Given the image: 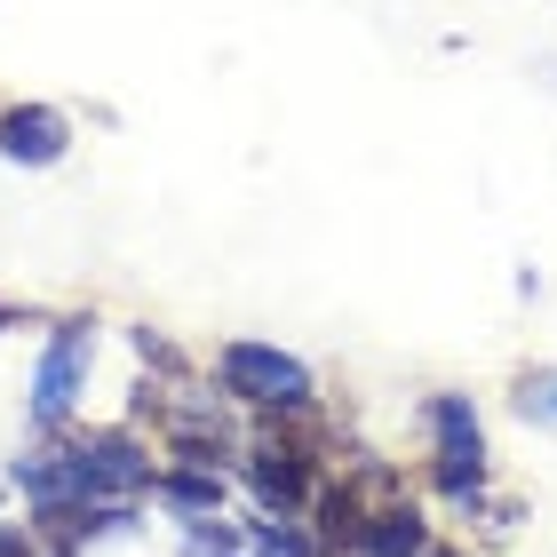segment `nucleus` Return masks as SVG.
Returning <instances> with one entry per match:
<instances>
[{"label": "nucleus", "mask_w": 557, "mask_h": 557, "mask_svg": "<svg viewBox=\"0 0 557 557\" xmlns=\"http://www.w3.org/2000/svg\"><path fill=\"white\" fill-rule=\"evenodd\" d=\"M247 486H256L263 518H295L302 502H311V454L295 438H278V430H263L256 454H247Z\"/></svg>", "instance_id": "20e7f679"}, {"label": "nucleus", "mask_w": 557, "mask_h": 557, "mask_svg": "<svg viewBox=\"0 0 557 557\" xmlns=\"http://www.w3.org/2000/svg\"><path fill=\"white\" fill-rule=\"evenodd\" d=\"M9 326H16V302H9V295H0V335H9Z\"/></svg>", "instance_id": "f8f14e48"}, {"label": "nucleus", "mask_w": 557, "mask_h": 557, "mask_svg": "<svg viewBox=\"0 0 557 557\" xmlns=\"http://www.w3.org/2000/svg\"><path fill=\"white\" fill-rule=\"evenodd\" d=\"M136 350H144V367H160V374H184L175 343H168V335H151V326H136Z\"/></svg>", "instance_id": "9b49d317"}, {"label": "nucleus", "mask_w": 557, "mask_h": 557, "mask_svg": "<svg viewBox=\"0 0 557 557\" xmlns=\"http://www.w3.org/2000/svg\"><path fill=\"white\" fill-rule=\"evenodd\" d=\"M151 494H168L175 510H191V518H215V510H223V478H215V470H191V462L160 470V486H151Z\"/></svg>", "instance_id": "1a4fd4ad"}, {"label": "nucleus", "mask_w": 557, "mask_h": 557, "mask_svg": "<svg viewBox=\"0 0 557 557\" xmlns=\"http://www.w3.org/2000/svg\"><path fill=\"white\" fill-rule=\"evenodd\" d=\"M359 557H430V518L414 502H383L359 534Z\"/></svg>", "instance_id": "423d86ee"}, {"label": "nucleus", "mask_w": 557, "mask_h": 557, "mask_svg": "<svg viewBox=\"0 0 557 557\" xmlns=\"http://www.w3.org/2000/svg\"><path fill=\"white\" fill-rule=\"evenodd\" d=\"M72 151V120L57 104H0V160L9 168H57Z\"/></svg>", "instance_id": "39448f33"}, {"label": "nucleus", "mask_w": 557, "mask_h": 557, "mask_svg": "<svg viewBox=\"0 0 557 557\" xmlns=\"http://www.w3.org/2000/svg\"><path fill=\"white\" fill-rule=\"evenodd\" d=\"M215 383L223 398L239 407H271V414H311V367L278 343H256V335H232L215 343Z\"/></svg>", "instance_id": "f257e3e1"}, {"label": "nucleus", "mask_w": 557, "mask_h": 557, "mask_svg": "<svg viewBox=\"0 0 557 557\" xmlns=\"http://www.w3.org/2000/svg\"><path fill=\"white\" fill-rule=\"evenodd\" d=\"M430 478H438V494L478 510V494H486V446H438L430 454Z\"/></svg>", "instance_id": "0eeeda50"}, {"label": "nucleus", "mask_w": 557, "mask_h": 557, "mask_svg": "<svg viewBox=\"0 0 557 557\" xmlns=\"http://www.w3.org/2000/svg\"><path fill=\"white\" fill-rule=\"evenodd\" d=\"M510 407H518V422L557 430V367H525L518 383H510Z\"/></svg>", "instance_id": "9d476101"}, {"label": "nucleus", "mask_w": 557, "mask_h": 557, "mask_svg": "<svg viewBox=\"0 0 557 557\" xmlns=\"http://www.w3.org/2000/svg\"><path fill=\"white\" fill-rule=\"evenodd\" d=\"M88 350H96V319H64L40 350V374H33V422L40 430H64V414L81 407L88 391Z\"/></svg>", "instance_id": "7ed1b4c3"}, {"label": "nucleus", "mask_w": 557, "mask_h": 557, "mask_svg": "<svg viewBox=\"0 0 557 557\" xmlns=\"http://www.w3.org/2000/svg\"><path fill=\"white\" fill-rule=\"evenodd\" d=\"M422 422H430V438H438V446H486L470 391H438V398H422Z\"/></svg>", "instance_id": "6e6552de"}, {"label": "nucleus", "mask_w": 557, "mask_h": 557, "mask_svg": "<svg viewBox=\"0 0 557 557\" xmlns=\"http://www.w3.org/2000/svg\"><path fill=\"white\" fill-rule=\"evenodd\" d=\"M64 494L72 502H136L144 486H160L151 454L136 446V430H96V438H64Z\"/></svg>", "instance_id": "f03ea898"}, {"label": "nucleus", "mask_w": 557, "mask_h": 557, "mask_svg": "<svg viewBox=\"0 0 557 557\" xmlns=\"http://www.w3.org/2000/svg\"><path fill=\"white\" fill-rule=\"evenodd\" d=\"M430 557H454V549H430Z\"/></svg>", "instance_id": "ddd939ff"}]
</instances>
